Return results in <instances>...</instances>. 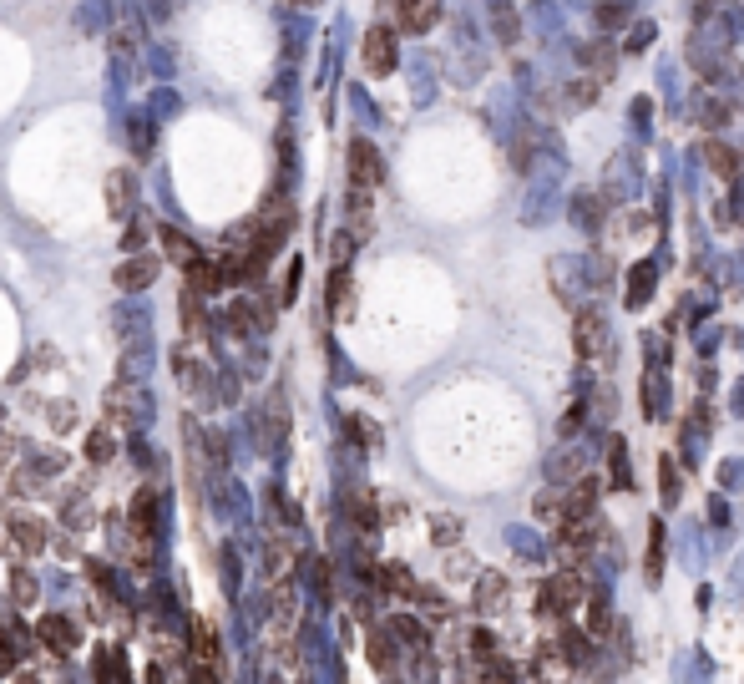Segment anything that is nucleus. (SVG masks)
Masks as SVG:
<instances>
[{"label":"nucleus","instance_id":"37","mask_svg":"<svg viewBox=\"0 0 744 684\" xmlns=\"http://www.w3.org/2000/svg\"><path fill=\"white\" fill-rule=\"evenodd\" d=\"M16 684H41V679H36V674H21V679H16Z\"/></svg>","mask_w":744,"mask_h":684},{"label":"nucleus","instance_id":"9","mask_svg":"<svg viewBox=\"0 0 744 684\" xmlns=\"http://www.w3.org/2000/svg\"><path fill=\"white\" fill-rule=\"evenodd\" d=\"M324 299H329V315H335V320H350V315H355V279H350V269H335V274H329Z\"/></svg>","mask_w":744,"mask_h":684},{"label":"nucleus","instance_id":"4","mask_svg":"<svg viewBox=\"0 0 744 684\" xmlns=\"http://www.w3.org/2000/svg\"><path fill=\"white\" fill-rule=\"evenodd\" d=\"M360 61H365L370 76H390V71H395V36H390V26H375V31L365 36Z\"/></svg>","mask_w":744,"mask_h":684},{"label":"nucleus","instance_id":"36","mask_svg":"<svg viewBox=\"0 0 744 684\" xmlns=\"http://www.w3.org/2000/svg\"><path fill=\"white\" fill-rule=\"evenodd\" d=\"M664 502H679V487H674V462H664Z\"/></svg>","mask_w":744,"mask_h":684},{"label":"nucleus","instance_id":"24","mask_svg":"<svg viewBox=\"0 0 744 684\" xmlns=\"http://www.w3.org/2000/svg\"><path fill=\"white\" fill-rule=\"evenodd\" d=\"M370 664H375L380 674H390V669H395V644H390L385 634H370Z\"/></svg>","mask_w":744,"mask_h":684},{"label":"nucleus","instance_id":"2","mask_svg":"<svg viewBox=\"0 0 744 684\" xmlns=\"http://www.w3.org/2000/svg\"><path fill=\"white\" fill-rule=\"evenodd\" d=\"M380 178H385V158H380V147H375V142H365V137H355V142H350V188L375 193V188H380Z\"/></svg>","mask_w":744,"mask_h":684},{"label":"nucleus","instance_id":"23","mask_svg":"<svg viewBox=\"0 0 744 684\" xmlns=\"http://www.w3.org/2000/svg\"><path fill=\"white\" fill-rule=\"evenodd\" d=\"M11 598H16V608H31V603H36V578H31L26 568L11 573Z\"/></svg>","mask_w":744,"mask_h":684},{"label":"nucleus","instance_id":"7","mask_svg":"<svg viewBox=\"0 0 744 684\" xmlns=\"http://www.w3.org/2000/svg\"><path fill=\"white\" fill-rule=\"evenodd\" d=\"M142 401H147V396L132 386V380H122L117 391H107V416L122 421V426H137V421H142Z\"/></svg>","mask_w":744,"mask_h":684},{"label":"nucleus","instance_id":"31","mask_svg":"<svg viewBox=\"0 0 744 684\" xmlns=\"http://www.w3.org/2000/svg\"><path fill=\"white\" fill-rule=\"evenodd\" d=\"M142 239H147V223L137 218V223L127 228V239H122V249H127V254H137V249H142Z\"/></svg>","mask_w":744,"mask_h":684},{"label":"nucleus","instance_id":"27","mask_svg":"<svg viewBox=\"0 0 744 684\" xmlns=\"http://www.w3.org/2000/svg\"><path fill=\"white\" fill-rule=\"evenodd\" d=\"M471 644H476V659H481V664H496V659H502V654H496V639H491L486 629H476Z\"/></svg>","mask_w":744,"mask_h":684},{"label":"nucleus","instance_id":"5","mask_svg":"<svg viewBox=\"0 0 744 684\" xmlns=\"http://www.w3.org/2000/svg\"><path fill=\"white\" fill-rule=\"evenodd\" d=\"M572 340H577V355H603V345H608V325H603V315L598 310H583L577 315V325H572Z\"/></svg>","mask_w":744,"mask_h":684},{"label":"nucleus","instance_id":"35","mask_svg":"<svg viewBox=\"0 0 744 684\" xmlns=\"http://www.w3.org/2000/svg\"><path fill=\"white\" fill-rule=\"evenodd\" d=\"M223 588H228V593L238 588V558H233V553H223Z\"/></svg>","mask_w":744,"mask_h":684},{"label":"nucleus","instance_id":"22","mask_svg":"<svg viewBox=\"0 0 744 684\" xmlns=\"http://www.w3.org/2000/svg\"><path fill=\"white\" fill-rule=\"evenodd\" d=\"M193 649H198V659L203 664H218V634H213V624H193Z\"/></svg>","mask_w":744,"mask_h":684},{"label":"nucleus","instance_id":"3","mask_svg":"<svg viewBox=\"0 0 744 684\" xmlns=\"http://www.w3.org/2000/svg\"><path fill=\"white\" fill-rule=\"evenodd\" d=\"M385 11H395V26L421 36L441 21V0H385Z\"/></svg>","mask_w":744,"mask_h":684},{"label":"nucleus","instance_id":"28","mask_svg":"<svg viewBox=\"0 0 744 684\" xmlns=\"http://www.w3.org/2000/svg\"><path fill=\"white\" fill-rule=\"evenodd\" d=\"M613 446H618V451H613V477H618V487L628 492V487H633V477H628V451H623V441H613Z\"/></svg>","mask_w":744,"mask_h":684},{"label":"nucleus","instance_id":"21","mask_svg":"<svg viewBox=\"0 0 744 684\" xmlns=\"http://www.w3.org/2000/svg\"><path fill=\"white\" fill-rule=\"evenodd\" d=\"M350 517L360 522V532H375V527H380V512H375L370 492H355V497H350Z\"/></svg>","mask_w":744,"mask_h":684},{"label":"nucleus","instance_id":"34","mask_svg":"<svg viewBox=\"0 0 744 684\" xmlns=\"http://www.w3.org/2000/svg\"><path fill=\"white\" fill-rule=\"evenodd\" d=\"M132 147H137V152L152 147V127H147V122H132Z\"/></svg>","mask_w":744,"mask_h":684},{"label":"nucleus","instance_id":"14","mask_svg":"<svg viewBox=\"0 0 744 684\" xmlns=\"http://www.w3.org/2000/svg\"><path fill=\"white\" fill-rule=\"evenodd\" d=\"M228 279H223V264H213V259H198L193 269H188V289L193 294H213V289H223Z\"/></svg>","mask_w":744,"mask_h":684},{"label":"nucleus","instance_id":"15","mask_svg":"<svg viewBox=\"0 0 744 684\" xmlns=\"http://www.w3.org/2000/svg\"><path fill=\"white\" fill-rule=\"evenodd\" d=\"M162 244H168V259L173 264H183V269H193L203 254H198V244L188 239V234H178V228H162Z\"/></svg>","mask_w":744,"mask_h":684},{"label":"nucleus","instance_id":"11","mask_svg":"<svg viewBox=\"0 0 744 684\" xmlns=\"http://www.w3.org/2000/svg\"><path fill=\"white\" fill-rule=\"evenodd\" d=\"M375 583H380L385 593H400V598H421V583L405 573V563H380V568H375Z\"/></svg>","mask_w":744,"mask_h":684},{"label":"nucleus","instance_id":"33","mask_svg":"<svg viewBox=\"0 0 744 684\" xmlns=\"http://www.w3.org/2000/svg\"><path fill=\"white\" fill-rule=\"evenodd\" d=\"M724 117H729V107H719V102H704V127H724Z\"/></svg>","mask_w":744,"mask_h":684},{"label":"nucleus","instance_id":"6","mask_svg":"<svg viewBox=\"0 0 744 684\" xmlns=\"http://www.w3.org/2000/svg\"><path fill=\"white\" fill-rule=\"evenodd\" d=\"M36 634H41V644H46L51 654H71V649H76V624H71L66 614H41V619H36Z\"/></svg>","mask_w":744,"mask_h":684},{"label":"nucleus","instance_id":"16","mask_svg":"<svg viewBox=\"0 0 744 684\" xmlns=\"http://www.w3.org/2000/svg\"><path fill=\"white\" fill-rule=\"evenodd\" d=\"M11 538H16L21 548L41 553V548H46V522H36V517H16V522H11Z\"/></svg>","mask_w":744,"mask_h":684},{"label":"nucleus","instance_id":"20","mask_svg":"<svg viewBox=\"0 0 744 684\" xmlns=\"http://www.w3.org/2000/svg\"><path fill=\"white\" fill-rule=\"evenodd\" d=\"M87 456H92L97 467H102V462H112V456H117V436H112L107 426H97V431L87 436Z\"/></svg>","mask_w":744,"mask_h":684},{"label":"nucleus","instance_id":"26","mask_svg":"<svg viewBox=\"0 0 744 684\" xmlns=\"http://www.w3.org/2000/svg\"><path fill=\"white\" fill-rule=\"evenodd\" d=\"M588 608H593V614H588L593 634H608V629H613V619H608V598H603V593H593V598H588Z\"/></svg>","mask_w":744,"mask_h":684},{"label":"nucleus","instance_id":"19","mask_svg":"<svg viewBox=\"0 0 744 684\" xmlns=\"http://www.w3.org/2000/svg\"><path fill=\"white\" fill-rule=\"evenodd\" d=\"M562 649H567V664H588L593 659V639L583 634V629H562Z\"/></svg>","mask_w":744,"mask_h":684},{"label":"nucleus","instance_id":"12","mask_svg":"<svg viewBox=\"0 0 744 684\" xmlns=\"http://www.w3.org/2000/svg\"><path fill=\"white\" fill-rule=\"evenodd\" d=\"M507 578L502 573H486L481 583H476V608H481V614H502V603H507Z\"/></svg>","mask_w":744,"mask_h":684},{"label":"nucleus","instance_id":"13","mask_svg":"<svg viewBox=\"0 0 744 684\" xmlns=\"http://www.w3.org/2000/svg\"><path fill=\"white\" fill-rule=\"evenodd\" d=\"M152 522H157V497L152 487H142L132 497V538H152Z\"/></svg>","mask_w":744,"mask_h":684},{"label":"nucleus","instance_id":"1","mask_svg":"<svg viewBox=\"0 0 744 684\" xmlns=\"http://www.w3.org/2000/svg\"><path fill=\"white\" fill-rule=\"evenodd\" d=\"M577 603H583V578H577V573H557V578L542 583V593H537V614L562 619L567 608H577Z\"/></svg>","mask_w":744,"mask_h":684},{"label":"nucleus","instance_id":"10","mask_svg":"<svg viewBox=\"0 0 744 684\" xmlns=\"http://www.w3.org/2000/svg\"><path fill=\"white\" fill-rule=\"evenodd\" d=\"M132 203H137V178H132L127 168H117V173L107 178V208H112V218H127Z\"/></svg>","mask_w":744,"mask_h":684},{"label":"nucleus","instance_id":"18","mask_svg":"<svg viewBox=\"0 0 744 684\" xmlns=\"http://www.w3.org/2000/svg\"><path fill=\"white\" fill-rule=\"evenodd\" d=\"M704 158H709V168H714L719 178H734V173H739V152L724 147V142H704Z\"/></svg>","mask_w":744,"mask_h":684},{"label":"nucleus","instance_id":"25","mask_svg":"<svg viewBox=\"0 0 744 684\" xmlns=\"http://www.w3.org/2000/svg\"><path fill=\"white\" fill-rule=\"evenodd\" d=\"M183 330H188V335H203V330H208V320H203V304H198V294H193V289L183 294Z\"/></svg>","mask_w":744,"mask_h":684},{"label":"nucleus","instance_id":"30","mask_svg":"<svg viewBox=\"0 0 744 684\" xmlns=\"http://www.w3.org/2000/svg\"><path fill=\"white\" fill-rule=\"evenodd\" d=\"M350 436H360L365 446H375V441H380V431H375L370 421H360V416H350Z\"/></svg>","mask_w":744,"mask_h":684},{"label":"nucleus","instance_id":"32","mask_svg":"<svg viewBox=\"0 0 744 684\" xmlns=\"http://www.w3.org/2000/svg\"><path fill=\"white\" fill-rule=\"evenodd\" d=\"M188 684H218V679H213V664H203V659L188 664Z\"/></svg>","mask_w":744,"mask_h":684},{"label":"nucleus","instance_id":"8","mask_svg":"<svg viewBox=\"0 0 744 684\" xmlns=\"http://www.w3.org/2000/svg\"><path fill=\"white\" fill-rule=\"evenodd\" d=\"M157 269H162V264H157L152 254H132V259L112 274V284H117V289H127V294H137V289H147V284L157 279Z\"/></svg>","mask_w":744,"mask_h":684},{"label":"nucleus","instance_id":"29","mask_svg":"<svg viewBox=\"0 0 744 684\" xmlns=\"http://www.w3.org/2000/svg\"><path fill=\"white\" fill-rule=\"evenodd\" d=\"M628 21V6H598V26H623Z\"/></svg>","mask_w":744,"mask_h":684},{"label":"nucleus","instance_id":"17","mask_svg":"<svg viewBox=\"0 0 744 684\" xmlns=\"http://www.w3.org/2000/svg\"><path fill=\"white\" fill-rule=\"evenodd\" d=\"M254 320H269V310H254V304H228V315H223V325L233 330V335H248V330H254Z\"/></svg>","mask_w":744,"mask_h":684},{"label":"nucleus","instance_id":"38","mask_svg":"<svg viewBox=\"0 0 744 684\" xmlns=\"http://www.w3.org/2000/svg\"><path fill=\"white\" fill-rule=\"evenodd\" d=\"M294 6H319V0H294Z\"/></svg>","mask_w":744,"mask_h":684}]
</instances>
